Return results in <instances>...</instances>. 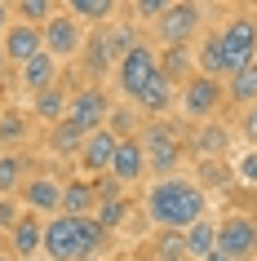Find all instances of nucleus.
<instances>
[{
    "label": "nucleus",
    "instance_id": "obj_1",
    "mask_svg": "<svg viewBox=\"0 0 257 261\" xmlns=\"http://www.w3.org/2000/svg\"><path fill=\"white\" fill-rule=\"evenodd\" d=\"M208 208V195H204L200 181L191 177H160L155 186L147 191V217L155 221V230H186L195 217H204Z\"/></svg>",
    "mask_w": 257,
    "mask_h": 261
},
{
    "label": "nucleus",
    "instance_id": "obj_2",
    "mask_svg": "<svg viewBox=\"0 0 257 261\" xmlns=\"http://www.w3.org/2000/svg\"><path fill=\"white\" fill-rule=\"evenodd\" d=\"M222 97H226V84L222 75H208V71H195L186 84H177V111L186 120H213L222 111Z\"/></svg>",
    "mask_w": 257,
    "mask_h": 261
},
{
    "label": "nucleus",
    "instance_id": "obj_3",
    "mask_svg": "<svg viewBox=\"0 0 257 261\" xmlns=\"http://www.w3.org/2000/svg\"><path fill=\"white\" fill-rule=\"evenodd\" d=\"M155 71H160V54H155L151 44H137V40H133V44L120 54V62H115V84H120V93L133 102L137 89H142Z\"/></svg>",
    "mask_w": 257,
    "mask_h": 261
},
{
    "label": "nucleus",
    "instance_id": "obj_4",
    "mask_svg": "<svg viewBox=\"0 0 257 261\" xmlns=\"http://www.w3.org/2000/svg\"><path fill=\"white\" fill-rule=\"evenodd\" d=\"M200 18H204L200 0H173L155 18V36H160V44H191L200 31Z\"/></svg>",
    "mask_w": 257,
    "mask_h": 261
},
{
    "label": "nucleus",
    "instance_id": "obj_5",
    "mask_svg": "<svg viewBox=\"0 0 257 261\" xmlns=\"http://www.w3.org/2000/svg\"><path fill=\"white\" fill-rule=\"evenodd\" d=\"M222 44H226V75L248 67L257 58V14H235L222 27Z\"/></svg>",
    "mask_w": 257,
    "mask_h": 261
},
{
    "label": "nucleus",
    "instance_id": "obj_6",
    "mask_svg": "<svg viewBox=\"0 0 257 261\" xmlns=\"http://www.w3.org/2000/svg\"><path fill=\"white\" fill-rule=\"evenodd\" d=\"M111 115V97L107 89H98V84H84V89H76V93L67 97V115L62 120H71L80 133H94V128H102Z\"/></svg>",
    "mask_w": 257,
    "mask_h": 261
},
{
    "label": "nucleus",
    "instance_id": "obj_7",
    "mask_svg": "<svg viewBox=\"0 0 257 261\" xmlns=\"http://www.w3.org/2000/svg\"><path fill=\"white\" fill-rule=\"evenodd\" d=\"M217 248L235 261H253L257 257V217L248 213H230L217 221Z\"/></svg>",
    "mask_w": 257,
    "mask_h": 261
},
{
    "label": "nucleus",
    "instance_id": "obj_8",
    "mask_svg": "<svg viewBox=\"0 0 257 261\" xmlns=\"http://www.w3.org/2000/svg\"><path fill=\"white\" fill-rule=\"evenodd\" d=\"M44 49L58 58V62H67V58H76L84 49V22L76 14H62L58 9L49 22H44Z\"/></svg>",
    "mask_w": 257,
    "mask_h": 261
},
{
    "label": "nucleus",
    "instance_id": "obj_9",
    "mask_svg": "<svg viewBox=\"0 0 257 261\" xmlns=\"http://www.w3.org/2000/svg\"><path fill=\"white\" fill-rule=\"evenodd\" d=\"M0 49H5V58H9L14 67H22L31 54H40V49H44V27L14 18V22L5 27V40H0Z\"/></svg>",
    "mask_w": 257,
    "mask_h": 261
},
{
    "label": "nucleus",
    "instance_id": "obj_10",
    "mask_svg": "<svg viewBox=\"0 0 257 261\" xmlns=\"http://www.w3.org/2000/svg\"><path fill=\"white\" fill-rule=\"evenodd\" d=\"M18 199L31 208V213H62V181L58 177H49V173H36V177H27L22 186H18Z\"/></svg>",
    "mask_w": 257,
    "mask_h": 261
},
{
    "label": "nucleus",
    "instance_id": "obj_11",
    "mask_svg": "<svg viewBox=\"0 0 257 261\" xmlns=\"http://www.w3.org/2000/svg\"><path fill=\"white\" fill-rule=\"evenodd\" d=\"M76 221L71 213H54L44 221V257L54 261H76Z\"/></svg>",
    "mask_w": 257,
    "mask_h": 261
},
{
    "label": "nucleus",
    "instance_id": "obj_12",
    "mask_svg": "<svg viewBox=\"0 0 257 261\" xmlns=\"http://www.w3.org/2000/svg\"><path fill=\"white\" fill-rule=\"evenodd\" d=\"M133 107L142 111V115H164V111H173V107H177V84L169 80L164 71H155V75L137 89Z\"/></svg>",
    "mask_w": 257,
    "mask_h": 261
},
{
    "label": "nucleus",
    "instance_id": "obj_13",
    "mask_svg": "<svg viewBox=\"0 0 257 261\" xmlns=\"http://www.w3.org/2000/svg\"><path fill=\"white\" fill-rule=\"evenodd\" d=\"M111 173L129 186V181L147 177V146H142V138H120V146H115V155H111Z\"/></svg>",
    "mask_w": 257,
    "mask_h": 261
},
{
    "label": "nucleus",
    "instance_id": "obj_14",
    "mask_svg": "<svg viewBox=\"0 0 257 261\" xmlns=\"http://www.w3.org/2000/svg\"><path fill=\"white\" fill-rule=\"evenodd\" d=\"M115 146H120V138L111 133L107 124H102V128H94V133H84L80 168H89V173H107V168H111V155H115Z\"/></svg>",
    "mask_w": 257,
    "mask_h": 261
},
{
    "label": "nucleus",
    "instance_id": "obj_15",
    "mask_svg": "<svg viewBox=\"0 0 257 261\" xmlns=\"http://www.w3.org/2000/svg\"><path fill=\"white\" fill-rule=\"evenodd\" d=\"M9 244H14V257H36L44 248V217L40 213H22L9 230Z\"/></svg>",
    "mask_w": 257,
    "mask_h": 261
},
{
    "label": "nucleus",
    "instance_id": "obj_16",
    "mask_svg": "<svg viewBox=\"0 0 257 261\" xmlns=\"http://www.w3.org/2000/svg\"><path fill=\"white\" fill-rule=\"evenodd\" d=\"M18 80L27 84L31 93H40V89H49V84H58L62 75H58V58L49 54V49H40V54H31L22 67H18Z\"/></svg>",
    "mask_w": 257,
    "mask_h": 261
},
{
    "label": "nucleus",
    "instance_id": "obj_17",
    "mask_svg": "<svg viewBox=\"0 0 257 261\" xmlns=\"http://www.w3.org/2000/svg\"><path fill=\"white\" fill-rule=\"evenodd\" d=\"M98 208V186L84 177H71L62 181V213H71V217H84V213H94Z\"/></svg>",
    "mask_w": 257,
    "mask_h": 261
},
{
    "label": "nucleus",
    "instance_id": "obj_18",
    "mask_svg": "<svg viewBox=\"0 0 257 261\" xmlns=\"http://www.w3.org/2000/svg\"><path fill=\"white\" fill-rule=\"evenodd\" d=\"M160 71L173 84H186L200 67H195V54H191L186 44H164V49H160Z\"/></svg>",
    "mask_w": 257,
    "mask_h": 261
},
{
    "label": "nucleus",
    "instance_id": "obj_19",
    "mask_svg": "<svg viewBox=\"0 0 257 261\" xmlns=\"http://www.w3.org/2000/svg\"><path fill=\"white\" fill-rule=\"evenodd\" d=\"M191 146H195V155H204V160H217V155H226L230 146V128L217 120H200V133L191 138Z\"/></svg>",
    "mask_w": 257,
    "mask_h": 261
},
{
    "label": "nucleus",
    "instance_id": "obj_20",
    "mask_svg": "<svg viewBox=\"0 0 257 261\" xmlns=\"http://www.w3.org/2000/svg\"><path fill=\"white\" fill-rule=\"evenodd\" d=\"M182 155H186V142L173 138V142H160V146H147V168L155 177H173L177 164H182Z\"/></svg>",
    "mask_w": 257,
    "mask_h": 261
},
{
    "label": "nucleus",
    "instance_id": "obj_21",
    "mask_svg": "<svg viewBox=\"0 0 257 261\" xmlns=\"http://www.w3.org/2000/svg\"><path fill=\"white\" fill-rule=\"evenodd\" d=\"M102 244H107V230H102V221L94 217V213H84L80 221H76V261H89L102 252Z\"/></svg>",
    "mask_w": 257,
    "mask_h": 261
},
{
    "label": "nucleus",
    "instance_id": "obj_22",
    "mask_svg": "<svg viewBox=\"0 0 257 261\" xmlns=\"http://www.w3.org/2000/svg\"><path fill=\"white\" fill-rule=\"evenodd\" d=\"M226 97L235 102V107H253L257 102V58L248 62V67H240V71L226 75Z\"/></svg>",
    "mask_w": 257,
    "mask_h": 261
},
{
    "label": "nucleus",
    "instance_id": "obj_23",
    "mask_svg": "<svg viewBox=\"0 0 257 261\" xmlns=\"http://www.w3.org/2000/svg\"><path fill=\"white\" fill-rule=\"evenodd\" d=\"M213 248H217V221L195 217V221L186 226V257H191V261H204Z\"/></svg>",
    "mask_w": 257,
    "mask_h": 261
},
{
    "label": "nucleus",
    "instance_id": "obj_24",
    "mask_svg": "<svg viewBox=\"0 0 257 261\" xmlns=\"http://www.w3.org/2000/svg\"><path fill=\"white\" fill-rule=\"evenodd\" d=\"M195 67L208 71V75H222V80H226V44H222V31H213V36H204V40H200Z\"/></svg>",
    "mask_w": 257,
    "mask_h": 261
},
{
    "label": "nucleus",
    "instance_id": "obj_25",
    "mask_svg": "<svg viewBox=\"0 0 257 261\" xmlns=\"http://www.w3.org/2000/svg\"><path fill=\"white\" fill-rule=\"evenodd\" d=\"M67 89H62V80L58 84H49V89H40V93H36V115H40L44 124H58L62 120V115H67Z\"/></svg>",
    "mask_w": 257,
    "mask_h": 261
},
{
    "label": "nucleus",
    "instance_id": "obj_26",
    "mask_svg": "<svg viewBox=\"0 0 257 261\" xmlns=\"http://www.w3.org/2000/svg\"><path fill=\"white\" fill-rule=\"evenodd\" d=\"M80 146H84V133L71 120H58L54 128H49V151H54V155L67 160V155H80Z\"/></svg>",
    "mask_w": 257,
    "mask_h": 261
},
{
    "label": "nucleus",
    "instance_id": "obj_27",
    "mask_svg": "<svg viewBox=\"0 0 257 261\" xmlns=\"http://www.w3.org/2000/svg\"><path fill=\"white\" fill-rule=\"evenodd\" d=\"M67 14H76L80 22H94V27H102V22L115 14V0H67Z\"/></svg>",
    "mask_w": 257,
    "mask_h": 261
},
{
    "label": "nucleus",
    "instance_id": "obj_28",
    "mask_svg": "<svg viewBox=\"0 0 257 261\" xmlns=\"http://www.w3.org/2000/svg\"><path fill=\"white\" fill-rule=\"evenodd\" d=\"M94 217L102 221V230H120L124 221H129V199L124 195H115V199H98V208H94Z\"/></svg>",
    "mask_w": 257,
    "mask_h": 261
},
{
    "label": "nucleus",
    "instance_id": "obj_29",
    "mask_svg": "<svg viewBox=\"0 0 257 261\" xmlns=\"http://www.w3.org/2000/svg\"><path fill=\"white\" fill-rule=\"evenodd\" d=\"M14 14L22 18V22H36V27H44V22L58 14V0H14Z\"/></svg>",
    "mask_w": 257,
    "mask_h": 261
},
{
    "label": "nucleus",
    "instance_id": "obj_30",
    "mask_svg": "<svg viewBox=\"0 0 257 261\" xmlns=\"http://www.w3.org/2000/svg\"><path fill=\"white\" fill-rule=\"evenodd\" d=\"M22 160L18 155H0V195H18V186H22Z\"/></svg>",
    "mask_w": 257,
    "mask_h": 261
},
{
    "label": "nucleus",
    "instance_id": "obj_31",
    "mask_svg": "<svg viewBox=\"0 0 257 261\" xmlns=\"http://www.w3.org/2000/svg\"><path fill=\"white\" fill-rule=\"evenodd\" d=\"M151 252H155V257H186V230H164V226H160Z\"/></svg>",
    "mask_w": 257,
    "mask_h": 261
},
{
    "label": "nucleus",
    "instance_id": "obj_32",
    "mask_svg": "<svg viewBox=\"0 0 257 261\" xmlns=\"http://www.w3.org/2000/svg\"><path fill=\"white\" fill-rule=\"evenodd\" d=\"M22 138H27V115H18V111H0V146L22 142Z\"/></svg>",
    "mask_w": 257,
    "mask_h": 261
},
{
    "label": "nucleus",
    "instance_id": "obj_33",
    "mask_svg": "<svg viewBox=\"0 0 257 261\" xmlns=\"http://www.w3.org/2000/svg\"><path fill=\"white\" fill-rule=\"evenodd\" d=\"M107 128L115 133V138H133L137 133V115H133V107H115L107 115Z\"/></svg>",
    "mask_w": 257,
    "mask_h": 261
},
{
    "label": "nucleus",
    "instance_id": "obj_34",
    "mask_svg": "<svg viewBox=\"0 0 257 261\" xmlns=\"http://www.w3.org/2000/svg\"><path fill=\"white\" fill-rule=\"evenodd\" d=\"M18 217H22V199H18V195H0V230L9 234Z\"/></svg>",
    "mask_w": 257,
    "mask_h": 261
},
{
    "label": "nucleus",
    "instance_id": "obj_35",
    "mask_svg": "<svg viewBox=\"0 0 257 261\" xmlns=\"http://www.w3.org/2000/svg\"><path fill=\"white\" fill-rule=\"evenodd\" d=\"M94 186H98V199H115V195H124V181L115 177L111 168H107V173H98V177H94Z\"/></svg>",
    "mask_w": 257,
    "mask_h": 261
},
{
    "label": "nucleus",
    "instance_id": "obj_36",
    "mask_svg": "<svg viewBox=\"0 0 257 261\" xmlns=\"http://www.w3.org/2000/svg\"><path fill=\"white\" fill-rule=\"evenodd\" d=\"M169 5H173V0H133V14L142 18V22H155Z\"/></svg>",
    "mask_w": 257,
    "mask_h": 261
},
{
    "label": "nucleus",
    "instance_id": "obj_37",
    "mask_svg": "<svg viewBox=\"0 0 257 261\" xmlns=\"http://www.w3.org/2000/svg\"><path fill=\"white\" fill-rule=\"evenodd\" d=\"M240 133L257 146V102H253V107H244V115H240Z\"/></svg>",
    "mask_w": 257,
    "mask_h": 261
},
{
    "label": "nucleus",
    "instance_id": "obj_38",
    "mask_svg": "<svg viewBox=\"0 0 257 261\" xmlns=\"http://www.w3.org/2000/svg\"><path fill=\"white\" fill-rule=\"evenodd\" d=\"M235 173H240V177L248 181V186H257V146H253V151H248V155L240 160V168H235Z\"/></svg>",
    "mask_w": 257,
    "mask_h": 261
},
{
    "label": "nucleus",
    "instance_id": "obj_39",
    "mask_svg": "<svg viewBox=\"0 0 257 261\" xmlns=\"http://www.w3.org/2000/svg\"><path fill=\"white\" fill-rule=\"evenodd\" d=\"M204 261H235V257H226L222 248H213V252H208V257H204Z\"/></svg>",
    "mask_w": 257,
    "mask_h": 261
},
{
    "label": "nucleus",
    "instance_id": "obj_40",
    "mask_svg": "<svg viewBox=\"0 0 257 261\" xmlns=\"http://www.w3.org/2000/svg\"><path fill=\"white\" fill-rule=\"evenodd\" d=\"M0 80H9V58H5V49H0Z\"/></svg>",
    "mask_w": 257,
    "mask_h": 261
},
{
    "label": "nucleus",
    "instance_id": "obj_41",
    "mask_svg": "<svg viewBox=\"0 0 257 261\" xmlns=\"http://www.w3.org/2000/svg\"><path fill=\"white\" fill-rule=\"evenodd\" d=\"M9 27V5H5V0H0V31Z\"/></svg>",
    "mask_w": 257,
    "mask_h": 261
},
{
    "label": "nucleus",
    "instance_id": "obj_42",
    "mask_svg": "<svg viewBox=\"0 0 257 261\" xmlns=\"http://www.w3.org/2000/svg\"><path fill=\"white\" fill-rule=\"evenodd\" d=\"M151 261H186V257H151Z\"/></svg>",
    "mask_w": 257,
    "mask_h": 261
},
{
    "label": "nucleus",
    "instance_id": "obj_43",
    "mask_svg": "<svg viewBox=\"0 0 257 261\" xmlns=\"http://www.w3.org/2000/svg\"><path fill=\"white\" fill-rule=\"evenodd\" d=\"M0 261H14V257H9V252H0Z\"/></svg>",
    "mask_w": 257,
    "mask_h": 261
},
{
    "label": "nucleus",
    "instance_id": "obj_44",
    "mask_svg": "<svg viewBox=\"0 0 257 261\" xmlns=\"http://www.w3.org/2000/svg\"><path fill=\"white\" fill-rule=\"evenodd\" d=\"M18 261H31V257H18Z\"/></svg>",
    "mask_w": 257,
    "mask_h": 261
}]
</instances>
